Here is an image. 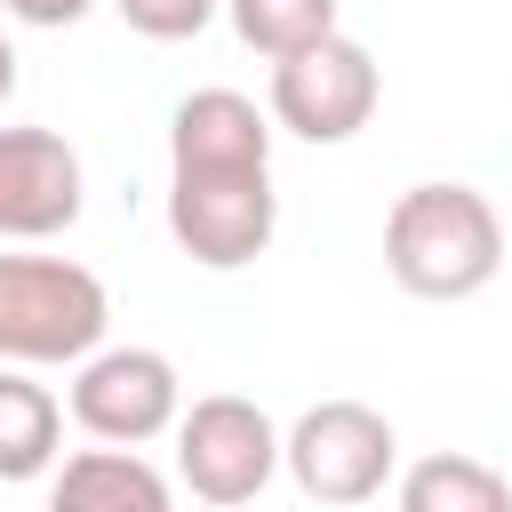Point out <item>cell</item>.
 <instances>
[{
	"mask_svg": "<svg viewBox=\"0 0 512 512\" xmlns=\"http://www.w3.org/2000/svg\"><path fill=\"white\" fill-rule=\"evenodd\" d=\"M48 512H176V496L160 464H144L136 448H80L56 464Z\"/></svg>",
	"mask_w": 512,
	"mask_h": 512,
	"instance_id": "obj_9",
	"label": "cell"
},
{
	"mask_svg": "<svg viewBox=\"0 0 512 512\" xmlns=\"http://www.w3.org/2000/svg\"><path fill=\"white\" fill-rule=\"evenodd\" d=\"M112 328V296L72 256H0V360L8 368H64L96 360Z\"/></svg>",
	"mask_w": 512,
	"mask_h": 512,
	"instance_id": "obj_3",
	"label": "cell"
},
{
	"mask_svg": "<svg viewBox=\"0 0 512 512\" xmlns=\"http://www.w3.org/2000/svg\"><path fill=\"white\" fill-rule=\"evenodd\" d=\"M504 224L472 184H408L384 216V272L424 304H464L496 280Z\"/></svg>",
	"mask_w": 512,
	"mask_h": 512,
	"instance_id": "obj_2",
	"label": "cell"
},
{
	"mask_svg": "<svg viewBox=\"0 0 512 512\" xmlns=\"http://www.w3.org/2000/svg\"><path fill=\"white\" fill-rule=\"evenodd\" d=\"M280 472V424L240 400V392H208L176 416V480L216 504V512H240L264 496V480Z\"/></svg>",
	"mask_w": 512,
	"mask_h": 512,
	"instance_id": "obj_5",
	"label": "cell"
},
{
	"mask_svg": "<svg viewBox=\"0 0 512 512\" xmlns=\"http://www.w3.org/2000/svg\"><path fill=\"white\" fill-rule=\"evenodd\" d=\"M16 96V48H8V32H0V104Z\"/></svg>",
	"mask_w": 512,
	"mask_h": 512,
	"instance_id": "obj_15",
	"label": "cell"
},
{
	"mask_svg": "<svg viewBox=\"0 0 512 512\" xmlns=\"http://www.w3.org/2000/svg\"><path fill=\"white\" fill-rule=\"evenodd\" d=\"M80 224V152L56 128H0V240H48Z\"/></svg>",
	"mask_w": 512,
	"mask_h": 512,
	"instance_id": "obj_8",
	"label": "cell"
},
{
	"mask_svg": "<svg viewBox=\"0 0 512 512\" xmlns=\"http://www.w3.org/2000/svg\"><path fill=\"white\" fill-rule=\"evenodd\" d=\"M224 16L264 64H288L336 32V0H224Z\"/></svg>",
	"mask_w": 512,
	"mask_h": 512,
	"instance_id": "obj_12",
	"label": "cell"
},
{
	"mask_svg": "<svg viewBox=\"0 0 512 512\" xmlns=\"http://www.w3.org/2000/svg\"><path fill=\"white\" fill-rule=\"evenodd\" d=\"M112 8H120V24L144 32V40H192V32L216 24L224 0H112Z\"/></svg>",
	"mask_w": 512,
	"mask_h": 512,
	"instance_id": "obj_13",
	"label": "cell"
},
{
	"mask_svg": "<svg viewBox=\"0 0 512 512\" xmlns=\"http://www.w3.org/2000/svg\"><path fill=\"white\" fill-rule=\"evenodd\" d=\"M176 416H184V376L152 344H104L72 376V424L104 448H144L176 432Z\"/></svg>",
	"mask_w": 512,
	"mask_h": 512,
	"instance_id": "obj_6",
	"label": "cell"
},
{
	"mask_svg": "<svg viewBox=\"0 0 512 512\" xmlns=\"http://www.w3.org/2000/svg\"><path fill=\"white\" fill-rule=\"evenodd\" d=\"M64 408L24 368H0V480H40L64 448Z\"/></svg>",
	"mask_w": 512,
	"mask_h": 512,
	"instance_id": "obj_10",
	"label": "cell"
},
{
	"mask_svg": "<svg viewBox=\"0 0 512 512\" xmlns=\"http://www.w3.org/2000/svg\"><path fill=\"white\" fill-rule=\"evenodd\" d=\"M376 96H384V72L376 56L352 40V32H328L320 48L272 64V120L304 144H344L376 120Z\"/></svg>",
	"mask_w": 512,
	"mask_h": 512,
	"instance_id": "obj_7",
	"label": "cell"
},
{
	"mask_svg": "<svg viewBox=\"0 0 512 512\" xmlns=\"http://www.w3.org/2000/svg\"><path fill=\"white\" fill-rule=\"evenodd\" d=\"M400 512H512V480L464 448H440L400 472Z\"/></svg>",
	"mask_w": 512,
	"mask_h": 512,
	"instance_id": "obj_11",
	"label": "cell"
},
{
	"mask_svg": "<svg viewBox=\"0 0 512 512\" xmlns=\"http://www.w3.org/2000/svg\"><path fill=\"white\" fill-rule=\"evenodd\" d=\"M16 24H40V32H56V24H80L96 0H0Z\"/></svg>",
	"mask_w": 512,
	"mask_h": 512,
	"instance_id": "obj_14",
	"label": "cell"
},
{
	"mask_svg": "<svg viewBox=\"0 0 512 512\" xmlns=\"http://www.w3.org/2000/svg\"><path fill=\"white\" fill-rule=\"evenodd\" d=\"M168 232L208 272H240L272 248V112L240 88H192L168 112Z\"/></svg>",
	"mask_w": 512,
	"mask_h": 512,
	"instance_id": "obj_1",
	"label": "cell"
},
{
	"mask_svg": "<svg viewBox=\"0 0 512 512\" xmlns=\"http://www.w3.org/2000/svg\"><path fill=\"white\" fill-rule=\"evenodd\" d=\"M280 464H288V480L312 504H368V496H384V480L400 464V440H392L384 408H368V400H320V408H304L280 432Z\"/></svg>",
	"mask_w": 512,
	"mask_h": 512,
	"instance_id": "obj_4",
	"label": "cell"
}]
</instances>
